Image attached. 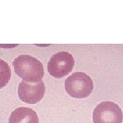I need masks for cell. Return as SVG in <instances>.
<instances>
[{
	"instance_id": "5",
	"label": "cell",
	"mask_w": 123,
	"mask_h": 123,
	"mask_svg": "<svg viewBox=\"0 0 123 123\" xmlns=\"http://www.w3.org/2000/svg\"><path fill=\"white\" fill-rule=\"evenodd\" d=\"M45 86L40 81L38 83H28L22 81L18 88V96L20 100L28 104H36L44 97Z\"/></svg>"
},
{
	"instance_id": "6",
	"label": "cell",
	"mask_w": 123,
	"mask_h": 123,
	"mask_svg": "<svg viewBox=\"0 0 123 123\" xmlns=\"http://www.w3.org/2000/svg\"><path fill=\"white\" fill-rule=\"evenodd\" d=\"M9 123H39L38 116L35 111L26 107L14 110L9 118Z\"/></svg>"
},
{
	"instance_id": "4",
	"label": "cell",
	"mask_w": 123,
	"mask_h": 123,
	"mask_svg": "<svg viewBox=\"0 0 123 123\" xmlns=\"http://www.w3.org/2000/svg\"><path fill=\"white\" fill-rule=\"evenodd\" d=\"M92 119L94 123H123V111L114 102H101L94 108Z\"/></svg>"
},
{
	"instance_id": "2",
	"label": "cell",
	"mask_w": 123,
	"mask_h": 123,
	"mask_svg": "<svg viewBox=\"0 0 123 123\" xmlns=\"http://www.w3.org/2000/svg\"><path fill=\"white\" fill-rule=\"evenodd\" d=\"M64 85L68 94L76 98H84L89 97L94 89V84L91 77L83 72L74 73L68 77Z\"/></svg>"
},
{
	"instance_id": "3",
	"label": "cell",
	"mask_w": 123,
	"mask_h": 123,
	"mask_svg": "<svg viewBox=\"0 0 123 123\" xmlns=\"http://www.w3.org/2000/svg\"><path fill=\"white\" fill-rule=\"evenodd\" d=\"M75 66V60L68 52L61 51L55 53L49 59L47 70L50 75L61 79L68 75L73 70Z\"/></svg>"
},
{
	"instance_id": "1",
	"label": "cell",
	"mask_w": 123,
	"mask_h": 123,
	"mask_svg": "<svg viewBox=\"0 0 123 123\" xmlns=\"http://www.w3.org/2000/svg\"><path fill=\"white\" fill-rule=\"evenodd\" d=\"M15 73L28 83H38L44 75L43 64L36 57L29 55H21L12 62Z\"/></svg>"
},
{
	"instance_id": "7",
	"label": "cell",
	"mask_w": 123,
	"mask_h": 123,
	"mask_svg": "<svg viewBox=\"0 0 123 123\" xmlns=\"http://www.w3.org/2000/svg\"><path fill=\"white\" fill-rule=\"evenodd\" d=\"M11 78V69L7 62L0 59V89L4 88Z\"/></svg>"
}]
</instances>
